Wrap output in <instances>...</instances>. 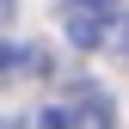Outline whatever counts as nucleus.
<instances>
[{"instance_id":"nucleus-2","label":"nucleus","mask_w":129,"mask_h":129,"mask_svg":"<svg viewBox=\"0 0 129 129\" xmlns=\"http://www.w3.org/2000/svg\"><path fill=\"white\" fill-rule=\"evenodd\" d=\"M25 129H105V111L99 105H43Z\"/></svg>"},{"instance_id":"nucleus-5","label":"nucleus","mask_w":129,"mask_h":129,"mask_svg":"<svg viewBox=\"0 0 129 129\" xmlns=\"http://www.w3.org/2000/svg\"><path fill=\"white\" fill-rule=\"evenodd\" d=\"M0 129H19V123H12V117H0Z\"/></svg>"},{"instance_id":"nucleus-1","label":"nucleus","mask_w":129,"mask_h":129,"mask_svg":"<svg viewBox=\"0 0 129 129\" xmlns=\"http://www.w3.org/2000/svg\"><path fill=\"white\" fill-rule=\"evenodd\" d=\"M68 37L80 43V49H105V43H111V6L68 0Z\"/></svg>"},{"instance_id":"nucleus-3","label":"nucleus","mask_w":129,"mask_h":129,"mask_svg":"<svg viewBox=\"0 0 129 129\" xmlns=\"http://www.w3.org/2000/svg\"><path fill=\"white\" fill-rule=\"evenodd\" d=\"M86 6H117V0H86Z\"/></svg>"},{"instance_id":"nucleus-4","label":"nucleus","mask_w":129,"mask_h":129,"mask_svg":"<svg viewBox=\"0 0 129 129\" xmlns=\"http://www.w3.org/2000/svg\"><path fill=\"white\" fill-rule=\"evenodd\" d=\"M6 12H12V0H0V19H6Z\"/></svg>"}]
</instances>
